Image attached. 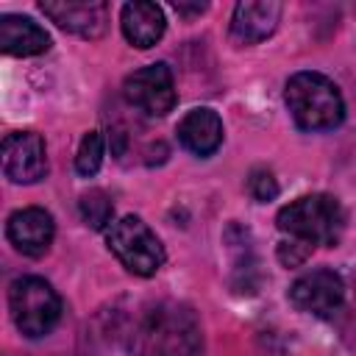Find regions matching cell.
<instances>
[{
  "label": "cell",
  "instance_id": "cell-5",
  "mask_svg": "<svg viewBox=\"0 0 356 356\" xmlns=\"http://www.w3.org/2000/svg\"><path fill=\"white\" fill-rule=\"evenodd\" d=\"M106 242L108 250L120 259V264L134 275L147 278L164 264V248L159 236L147 228V222H142L134 214L114 220L106 231Z\"/></svg>",
  "mask_w": 356,
  "mask_h": 356
},
{
  "label": "cell",
  "instance_id": "cell-14",
  "mask_svg": "<svg viewBox=\"0 0 356 356\" xmlns=\"http://www.w3.org/2000/svg\"><path fill=\"white\" fill-rule=\"evenodd\" d=\"M178 139L189 153L209 156L222 142V120L211 108H192L178 122Z\"/></svg>",
  "mask_w": 356,
  "mask_h": 356
},
{
  "label": "cell",
  "instance_id": "cell-10",
  "mask_svg": "<svg viewBox=\"0 0 356 356\" xmlns=\"http://www.w3.org/2000/svg\"><path fill=\"white\" fill-rule=\"evenodd\" d=\"M6 236L19 253L42 256V253H47V248L56 236V222H53L50 211L39 209V206L17 209L6 222Z\"/></svg>",
  "mask_w": 356,
  "mask_h": 356
},
{
  "label": "cell",
  "instance_id": "cell-11",
  "mask_svg": "<svg viewBox=\"0 0 356 356\" xmlns=\"http://www.w3.org/2000/svg\"><path fill=\"white\" fill-rule=\"evenodd\" d=\"M281 3L275 0H253V3H236L231 17V36L239 44H256L264 42L281 19Z\"/></svg>",
  "mask_w": 356,
  "mask_h": 356
},
{
  "label": "cell",
  "instance_id": "cell-1",
  "mask_svg": "<svg viewBox=\"0 0 356 356\" xmlns=\"http://www.w3.org/2000/svg\"><path fill=\"white\" fill-rule=\"evenodd\" d=\"M284 100L303 131H331L345 120V100L337 83L320 72H295L286 81Z\"/></svg>",
  "mask_w": 356,
  "mask_h": 356
},
{
  "label": "cell",
  "instance_id": "cell-8",
  "mask_svg": "<svg viewBox=\"0 0 356 356\" xmlns=\"http://www.w3.org/2000/svg\"><path fill=\"white\" fill-rule=\"evenodd\" d=\"M3 172L14 184H36L47 172L44 139L36 131H14L3 139Z\"/></svg>",
  "mask_w": 356,
  "mask_h": 356
},
{
  "label": "cell",
  "instance_id": "cell-2",
  "mask_svg": "<svg viewBox=\"0 0 356 356\" xmlns=\"http://www.w3.org/2000/svg\"><path fill=\"white\" fill-rule=\"evenodd\" d=\"M278 228L306 245H337L345 231V211L331 195H303L275 217Z\"/></svg>",
  "mask_w": 356,
  "mask_h": 356
},
{
  "label": "cell",
  "instance_id": "cell-15",
  "mask_svg": "<svg viewBox=\"0 0 356 356\" xmlns=\"http://www.w3.org/2000/svg\"><path fill=\"white\" fill-rule=\"evenodd\" d=\"M78 209H81L83 222L89 228H95V231H103V228H108L114 222V206H111V200H108V195L103 189L83 192L81 200H78Z\"/></svg>",
  "mask_w": 356,
  "mask_h": 356
},
{
  "label": "cell",
  "instance_id": "cell-9",
  "mask_svg": "<svg viewBox=\"0 0 356 356\" xmlns=\"http://www.w3.org/2000/svg\"><path fill=\"white\" fill-rule=\"evenodd\" d=\"M39 8L58 28L75 36H83V39L103 36L106 22H108V8L100 0H44L39 3Z\"/></svg>",
  "mask_w": 356,
  "mask_h": 356
},
{
  "label": "cell",
  "instance_id": "cell-4",
  "mask_svg": "<svg viewBox=\"0 0 356 356\" xmlns=\"http://www.w3.org/2000/svg\"><path fill=\"white\" fill-rule=\"evenodd\" d=\"M8 309L19 334L31 339L50 334L61 317V300L56 289L39 275H22L8 286Z\"/></svg>",
  "mask_w": 356,
  "mask_h": 356
},
{
  "label": "cell",
  "instance_id": "cell-16",
  "mask_svg": "<svg viewBox=\"0 0 356 356\" xmlns=\"http://www.w3.org/2000/svg\"><path fill=\"white\" fill-rule=\"evenodd\" d=\"M103 156H106V145H103L100 131L83 134V139H81V145H78V156H75V170H78V175H83V178L95 175V172L100 170V164H103Z\"/></svg>",
  "mask_w": 356,
  "mask_h": 356
},
{
  "label": "cell",
  "instance_id": "cell-17",
  "mask_svg": "<svg viewBox=\"0 0 356 356\" xmlns=\"http://www.w3.org/2000/svg\"><path fill=\"white\" fill-rule=\"evenodd\" d=\"M248 192H250L259 203H267V200H273V197L278 195V184H275V178H273L270 170L256 167V170H250V175H248Z\"/></svg>",
  "mask_w": 356,
  "mask_h": 356
},
{
  "label": "cell",
  "instance_id": "cell-18",
  "mask_svg": "<svg viewBox=\"0 0 356 356\" xmlns=\"http://www.w3.org/2000/svg\"><path fill=\"white\" fill-rule=\"evenodd\" d=\"M175 11H178V14H186V17H192V14H203V11H206V3H195V6L175 3Z\"/></svg>",
  "mask_w": 356,
  "mask_h": 356
},
{
  "label": "cell",
  "instance_id": "cell-7",
  "mask_svg": "<svg viewBox=\"0 0 356 356\" xmlns=\"http://www.w3.org/2000/svg\"><path fill=\"white\" fill-rule=\"evenodd\" d=\"M289 300L298 312H306L314 317H328L342 306L345 284H342L339 273H334L328 267H317L292 281Z\"/></svg>",
  "mask_w": 356,
  "mask_h": 356
},
{
  "label": "cell",
  "instance_id": "cell-12",
  "mask_svg": "<svg viewBox=\"0 0 356 356\" xmlns=\"http://www.w3.org/2000/svg\"><path fill=\"white\" fill-rule=\"evenodd\" d=\"M120 25H122V33L125 39L134 44V47H153L161 36H164V28H167V19H164V11L156 6V3H147V0H134V3H125L122 11H120Z\"/></svg>",
  "mask_w": 356,
  "mask_h": 356
},
{
  "label": "cell",
  "instance_id": "cell-6",
  "mask_svg": "<svg viewBox=\"0 0 356 356\" xmlns=\"http://www.w3.org/2000/svg\"><path fill=\"white\" fill-rule=\"evenodd\" d=\"M122 95L131 106L150 117H164L175 106V81L164 61L147 64L136 72H131L122 83Z\"/></svg>",
  "mask_w": 356,
  "mask_h": 356
},
{
  "label": "cell",
  "instance_id": "cell-13",
  "mask_svg": "<svg viewBox=\"0 0 356 356\" xmlns=\"http://www.w3.org/2000/svg\"><path fill=\"white\" fill-rule=\"evenodd\" d=\"M50 47V33L22 14L0 17V50L8 56H39Z\"/></svg>",
  "mask_w": 356,
  "mask_h": 356
},
{
  "label": "cell",
  "instance_id": "cell-3",
  "mask_svg": "<svg viewBox=\"0 0 356 356\" xmlns=\"http://www.w3.org/2000/svg\"><path fill=\"white\" fill-rule=\"evenodd\" d=\"M136 339L142 356H200V328L184 306L153 309Z\"/></svg>",
  "mask_w": 356,
  "mask_h": 356
}]
</instances>
